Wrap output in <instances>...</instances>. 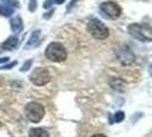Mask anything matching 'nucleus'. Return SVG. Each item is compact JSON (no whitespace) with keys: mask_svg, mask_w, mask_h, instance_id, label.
Here are the masks:
<instances>
[{"mask_svg":"<svg viewBox=\"0 0 152 137\" xmlns=\"http://www.w3.org/2000/svg\"><path fill=\"white\" fill-rule=\"evenodd\" d=\"M128 32L133 38L137 39L142 42H150L152 40V30L148 24H130L128 25Z\"/></svg>","mask_w":152,"mask_h":137,"instance_id":"1","label":"nucleus"},{"mask_svg":"<svg viewBox=\"0 0 152 137\" xmlns=\"http://www.w3.org/2000/svg\"><path fill=\"white\" fill-rule=\"evenodd\" d=\"M46 57L53 62H63L66 60V50L60 42H52L46 48Z\"/></svg>","mask_w":152,"mask_h":137,"instance_id":"2","label":"nucleus"},{"mask_svg":"<svg viewBox=\"0 0 152 137\" xmlns=\"http://www.w3.org/2000/svg\"><path fill=\"white\" fill-rule=\"evenodd\" d=\"M87 30L95 39L103 40L109 37V29L104 25V23H102L97 18H91L88 22Z\"/></svg>","mask_w":152,"mask_h":137,"instance_id":"3","label":"nucleus"},{"mask_svg":"<svg viewBox=\"0 0 152 137\" xmlns=\"http://www.w3.org/2000/svg\"><path fill=\"white\" fill-rule=\"evenodd\" d=\"M25 112L26 117L31 122L37 123L39 122L45 115V109L41 104H39L37 102H31L25 107Z\"/></svg>","mask_w":152,"mask_h":137,"instance_id":"4","label":"nucleus"},{"mask_svg":"<svg viewBox=\"0 0 152 137\" xmlns=\"http://www.w3.org/2000/svg\"><path fill=\"white\" fill-rule=\"evenodd\" d=\"M99 8H101V12L104 15L109 18H112V20L118 18L121 14V8L114 1H105V2L101 4Z\"/></svg>","mask_w":152,"mask_h":137,"instance_id":"5","label":"nucleus"},{"mask_svg":"<svg viewBox=\"0 0 152 137\" xmlns=\"http://www.w3.org/2000/svg\"><path fill=\"white\" fill-rule=\"evenodd\" d=\"M31 81L37 86H44L50 81V76L48 71L44 68H37L33 70L30 76Z\"/></svg>","mask_w":152,"mask_h":137,"instance_id":"6","label":"nucleus"},{"mask_svg":"<svg viewBox=\"0 0 152 137\" xmlns=\"http://www.w3.org/2000/svg\"><path fill=\"white\" fill-rule=\"evenodd\" d=\"M118 58H119V61L121 62L122 64H130V63H133L134 60H135V57H134V55L132 54L128 48H126V47H124L122 49H120L118 53Z\"/></svg>","mask_w":152,"mask_h":137,"instance_id":"7","label":"nucleus"},{"mask_svg":"<svg viewBox=\"0 0 152 137\" xmlns=\"http://www.w3.org/2000/svg\"><path fill=\"white\" fill-rule=\"evenodd\" d=\"M18 46V38L17 37H9V38L2 44V49L5 50H13Z\"/></svg>","mask_w":152,"mask_h":137,"instance_id":"8","label":"nucleus"},{"mask_svg":"<svg viewBox=\"0 0 152 137\" xmlns=\"http://www.w3.org/2000/svg\"><path fill=\"white\" fill-rule=\"evenodd\" d=\"M10 29L14 33H20L23 29V23L22 18L20 16H16L14 18H12L10 21Z\"/></svg>","mask_w":152,"mask_h":137,"instance_id":"9","label":"nucleus"},{"mask_svg":"<svg viewBox=\"0 0 152 137\" xmlns=\"http://www.w3.org/2000/svg\"><path fill=\"white\" fill-rule=\"evenodd\" d=\"M30 137H49L48 133L42 128H32L29 133Z\"/></svg>","mask_w":152,"mask_h":137,"instance_id":"10","label":"nucleus"},{"mask_svg":"<svg viewBox=\"0 0 152 137\" xmlns=\"http://www.w3.org/2000/svg\"><path fill=\"white\" fill-rule=\"evenodd\" d=\"M110 85H111V87L113 88L114 90H118V91H124L125 90V84H124V81H122L121 79H112L111 81H110Z\"/></svg>","mask_w":152,"mask_h":137,"instance_id":"11","label":"nucleus"},{"mask_svg":"<svg viewBox=\"0 0 152 137\" xmlns=\"http://www.w3.org/2000/svg\"><path fill=\"white\" fill-rule=\"evenodd\" d=\"M14 13V8L10 7V6H8V5H5V4H1L0 5V15L2 16H10L12 14Z\"/></svg>","mask_w":152,"mask_h":137,"instance_id":"12","label":"nucleus"},{"mask_svg":"<svg viewBox=\"0 0 152 137\" xmlns=\"http://www.w3.org/2000/svg\"><path fill=\"white\" fill-rule=\"evenodd\" d=\"M39 36H40V31L39 30L33 31V33L31 34L30 39H29V41H28L26 47H32V46L37 45V44H38V41H37V40L39 39Z\"/></svg>","mask_w":152,"mask_h":137,"instance_id":"13","label":"nucleus"},{"mask_svg":"<svg viewBox=\"0 0 152 137\" xmlns=\"http://www.w3.org/2000/svg\"><path fill=\"white\" fill-rule=\"evenodd\" d=\"M65 0H46V2L44 4V8H50L52 7V5H54V4H57V5H61V4H63Z\"/></svg>","mask_w":152,"mask_h":137,"instance_id":"14","label":"nucleus"},{"mask_svg":"<svg viewBox=\"0 0 152 137\" xmlns=\"http://www.w3.org/2000/svg\"><path fill=\"white\" fill-rule=\"evenodd\" d=\"M124 119H125V113L121 112V111H119V112H117V113L113 115L112 122H121Z\"/></svg>","mask_w":152,"mask_h":137,"instance_id":"15","label":"nucleus"},{"mask_svg":"<svg viewBox=\"0 0 152 137\" xmlns=\"http://www.w3.org/2000/svg\"><path fill=\"white\" fill-rule=\"evenodd\" d=\"M4 2H6L5 5H8V6H13V7H16V8H18L20 7V2L17 1V0H2Z\"/></svg>","mask_w":152,"mask_h":137,"instance_id":"16","label":"nucleus"},{"mask_svg":"<svg viewBox=\"0 0 152 137\" xmlns=\"http://www.w3.org/2000/svg\"><path fill=\"white\" fill-rule=\"evenodd\" d=\"M31 65H32V61H31V60L26 61L25 63H24V64H23V66H22V68H21V71H22V72H24V71H28V70L31 68Z\"/></svg>","mask_w":152,"mask_h":137,"instance_id":"17","label":"nucleus"},{"mask_svg":"<svg viewBox=\"0 0 152 137\" xmlns=\"http://www.w3.org/2000/svg\"><path fill=\"white\" fill-rule=\"evenodd\" d=\"M37 9V0H30V5H29V10L34 12Z\"/></svg>","mask_w":152,"mask_h":137,"instance_id":"18","label":"nucleus"},{"mask_svg":"<svg viewBox=\"0 0 152 137\" xmlns=\"http://www.w3.org/2000/svg\"><path fill=\"white\" fill-rule=\"evenodd\" d=\"M16 64H17V62H12V63H9V64H7V65H4V66H1V70H9V68H12L13 66H15Z\"/></svg>","mask_w":152,"mask_h":137,"instance_id":"19","label":"nucleus"},{"mask_svg":"<svg viewBox=\"0 0 152 137\" xmlns=\"http://www.w3.org/2000/svg\"><path fill=\"white\" fill-rule=\"evenodd\" d=\"M9 61V57H1L0 58V63H7Z\"/></svg>","mask_w":152,"mask_h":137,"instance_id":"20","label":"nucleus"},{"mask_svg":"<svg viewBox=\"0 0 152 137\" xmlns=\"http://www.w3.org/2000/svg\"><path fill=\"white\" fill-rule=\"evenodd\" d=\"M91 137H107V136H104V135H102V134H97V135H94V136H91Z\"/></svg>","mask_w":152,"mask_h":137,"instance_id":"21","label":"nucleus"},{"mask_svg":"<svg viewBox=\"0 0 152 137\" xmlns=\"http://www.w3.org/2000/svg\"><path fill=\"white\" fill-rule=\"evenodd\" d=\"M1 81H2V80H1V77H0V85H1Z\"/></svg>","mask_w":152,"mask_h":137,"instance_id":"22","label":"nucleus"},{"mask_svg":"<svg viewBox=\"0 0 152 137\" xmlns=\"http://www.w3.org/2000/svg\"><path fill=\"white\" fill-rule=\"evenodd\" d=\"M0 53H1V50H0Z\"/></svg>","mask_w":152,"mask_h":137,"instance_id":"23","label":"nucleus"}]
</instances>
